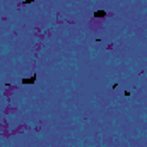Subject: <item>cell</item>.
Instances as JSON below:
<instances>
[{
	"label": "cell",
	"instance_id": "obj_1",
	"mask_svg": "<svg viewBox=\"0 0 147 147\" xmlns=\"http://www.w3.org/2000/svg\"><path fill=\"white\" fill-rule=\"evenodd\" d=\"M94 19H105L106 16H108V12L105 10V9H98V10H94Z\"/></svg>",
	"mask_w": 147,
	"mask_h": 147
},
{
	"label": "cell",
	"instance_id": "obj_2",
	"mask_svg": "<svg viewBox=\"0 0 147 147\" xmlns=\"http://www.w3.org/2000/svg\"><path fill=\"white\" fill-rule=\"evenodd\" d=\"M34 82H36V75H34V74H33L31 77H24V79H22V84H24V86H31V84H34Z\"/></svg>",
	"mask_w": 147,
	"mask_h": 147
},
{
	"label": "cell",
	"instance_id": "obj_3",
	"mask_svg": "<svg viewBox=\"0 0 147 147\" xmlns=\"http://www.w3.org/2000/svg\"><path fill=\"white\" fill-rule=\"evenodd\" d=\"M33 2H34V0H24L22 5H29V3H33Z\"/></svg>",
	"mask_w": 147,
	"mask_h": 147
}]
</instances>
